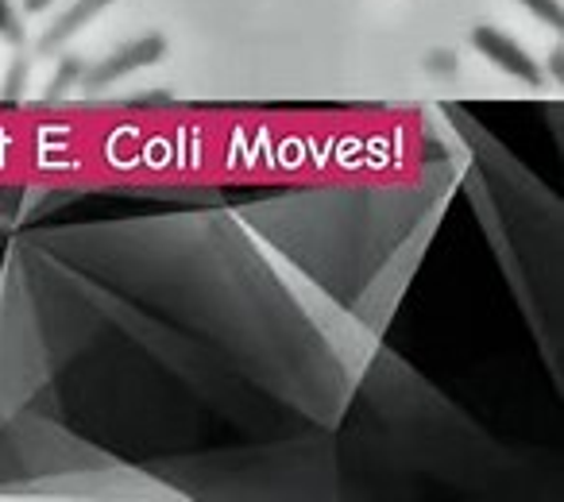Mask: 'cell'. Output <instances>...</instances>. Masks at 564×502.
Here are the masks:
<instances>
[{"instance_id":"1","label":"cell","mask_w":564,"mask_h":502,"mask_svg":"<svg viewBox=\"0 0 564 502\" xmlns=\"http://www.w3.org/2000/svg\"><path fill=\"white\" fill-rule=\"evenodd\" d=\"M163 55H166V35H159V32L140 35V40L124 43V47H117L112 55H105L97 66H89V70L82 74V86L86 89L117 86V81H124L128 74L148 70V66L163 63Z\"/></svg>"},{"instance_id":"2","label":"cell","mask_w":564,"mask_h":502,"mask_svg":"<svg viewBox=\"0 0 564 502\" xmlns=\"http://www.w3.org/2000/svg\"><path fill=\"white\" fill-rule=\"evenodd\" d=\"M471 47H476L491 66H499L502 74H510V78L522 81V86H530V89L541 86V66L533 63V58L525 55L510 35H502L499 28H491V24L476 28V32H471Z\"/></svg>"},{"instance_id":"3","label":"cell","mask_w":564,"mask_h":502,"mask_svg":"<svg viewBox=\"0 0 564 502\" xmlns=\"http://www.w3.org/2000/svg\"><path fill=\"white\" fill-rule=\"evenodd\" d=\"M112 0H74L70 9L63 12V17L55 20V24L43 32V40H40V55H58V51L66 47V43L74 40V35L82 32L86 24H94L97 17H101L105 9H109Z\"/></svg>"},{"instance_id":"4","label":"cell","mask_w":564,"mask_h":502,"mask_svg":"<svg viewBox=\"0 0 564 502\" xmlns=\"http://www.w3.org/2000/svg\"><path fill=\"white\" fill-rule=\"evenodd\" d=\"M82 74H86V63L82 58H63V66L55 70V78H51L47 86V101H58V97H66L74 86H82Z\"/></svg>"},{"instance_id":"5","label":"cell","mask_w":564,"mask_h":502,"mask_svg":"<svg viewBox=\"0 0 564 502\" xmlns=\"http://www.w3.org/2000/svg\"><path fill=\"white\" fill-rule=\"evenodd\" d=\"M525 12H533V17L541 20V24L549 28H564V9H561V0H518Z\"/></svg>"},{"instance_id":"6","label":"cell","mask_w":564,"mask_h":502,"mask_svg":"<svg viewBox=\"0 0 564 502\" xmlns=\"http://www.w3.org/2000/svg\"><path fill=\"white\" fill-rule=\"evenodd\" d=\"M0 40L4 43H24V24H20L17 9H12L9 0H0Z\"/></svg>"},{"instance_id":"7","label":"cell","mask_w":564,"mask_h":502,"mask_svg":"<svg viewBox=\"0 0 564 502\" xmlns=\"http://www.w3.org/2000/svg\"><path fill=\"white\" fill-rule=\"evenodd\" d=\"M24 86H28V63L24 58H17L12 70H9V78H4V101H17V97L24 94Z\"/></svg>"},{"instance_id":"8","label":"cell","mask_w":564,"mask_h":502,"mask_svg":"<svg viewBox=\"0 0 564 502\" xmlns=\"http://www.w3.org/2000/svg\"><path fill=\"white\" fill-rule=\"evenodd\" d=\"M425 66H430L433 74H453V55H448V51H433L430 58H425Z\"/></svg>"},{"instance_id":"9","label":"cell","mask_w":564,"mask_h":502,"mask_svg":"<svg viewBox=\"0 0 564 502\" xmlns=\"http://www.w3.org/2000/svg\"><path fill=\"white\" fill-rule=\"evenodd\" d=\"M51 4H55V0H24V9H28V12H47Z\"/></svg>"},{"instance_id":"10","label":"cell","mask_w":564,"mask_h":502,"mask_svg":"<svg viewBox=\"0 0 564 502\" xmlns=\"http://www.w3.org/2000/svg\"><path fill=\"white\" fill-rule=\"evenodd\" d=\"M549 70H553L556 81H561V51H553V55H549Z\"/></svg>"}]
</instances>
